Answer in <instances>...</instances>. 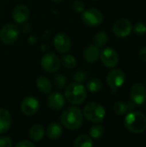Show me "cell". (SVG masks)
Wrapping results in <instances>:
<instances>
[{"mask_svg":"<svg viewBox=\"0 0 146 147\" xmlns=\"http://www.w3.org/2000/svg\"><path fill=\"white\" fill-rule=\"evenodd\" d=\"M66 84H67V80H66V78L65 76L57 75L54 77V84L57 88L62 89L66 85Z\"/></svg>","mask_w":146,"mask_h":147,"instance_id":"obj_27","label":"cell"},{"mask_svg":"<svg viewBox=\"0 0 146 147\" xmlns=\"http://www.w3.org/2000/svg\"><path fill=\"white\" fill-rule=\"evenodd\" d=\"M89 136L93 139H100L101 137H102L103 134H104V128L101 125H96V126H93L89 131Z\"/></svg>","mask_w":146,"mask_h":147,"instance_id":"obj_26","label":"cell"},{"mask_svg":"<svg viewBox=\"0 0 146 147\" xmlns=\"http://www.w3.org/2000/svg\"><path fill=\"white\" fill-rule=\"evenodd\" d=\"M87 88L91 93H98L102 88V83L98 78H93L88 82Z\"/></svg>","mask_w":146,"mask_h":147,"instance_id":"obj_24","label":"cell"},{"mask_svg":"<svg viewBox=\"0 0 146 147\" xmlns=\"http://www.w3.org/2000/svg\"><path fill=\"white\" fill-rule=\"evenodd\" d=\"M12 146V140L9 136H3L0 138V147H11Z\"/></svg>","mask_w":146,"mask_h":147,"instance_id":"obj_29","label":"cell"},{"mask_svg":"<svg viewBox=\"0 0 146 147\" xmlns=\"http://www.w3.org/2000/svg\"><path fill=\"white\" fill-rule=\"evenodd\" d=\"M45 134V130L43 126L40 125V124H36L34 125L30 130H29V136L31 138V140L34 142H39L40 141Z\"/></svg>","mask_w":146,"mask_h":147,"instance_id":"obj_20","label":"cell"},{"mask_svg":"<svg viewBox=\"0 0 146 147\" xmlns=\"http://www.w3.org/2000/svg\"><path fill=\"white\" fill-rule=\"evenodd\" d=\"M12 17L17 23H23L27 22L29 17V9L25 5H17L12 11Z\"/></svg>","mask_w":146,"mask_h":147,"instance_id":"obj_14","label":"cell"},{"mask_svg":"<svg viewBox=\"0 0 146 147\" xmlns=\"http://www.w3.org/2000/svg\"><path fill=\"white\" fill-rule=\"evenodd\" d=\"M40 65L46 71L55 72L59 69L61 65V60L54 53H46L42 57Z\"/></svg>","mask_w":146,"mask_h":147,"instance_id":"obj_7","label":"cell"},{"mask_svg":"<svg viewBox=\"0 0 146 147\" xmlns=\"http://www.w3.org/2000/svg\"><path fill=\"white\" fill-rule=\"evenodd\" d=\"M131 98L134 104L142 105L146 101V89L141 84H135L131 89Z\"/></svg>","mask_w":146,"mask_h":147,"instance_id":"obj_13","label":"cell"},{"mask_svg":"<svg viewBox=\"0 0 146 147\" xmlns=\"http://www.w3.org/2000/svg\"><path fill=\"white\" fill-rule=\"evenodd\" d=\"M62 133H63L62 127L58 122H52L47 127L46 131V136L52 140L59 139L62 135Z\"/></svg>","mask_w":146,"mask_h":147,"instance_id":"obj_18","label":"cell"},{"mask_svg":"<svg viewBox=\"0 0 146 147\" xmlns=\"http://www.w3.org/2000/svg\"><path fill=\"white\" fill-rule=\"evenodd\" d=\"M125 73L120 69H114L111 71H109L107 76V82L108 85L114 90L121 87L125 83Z\"/></svg>","mask_w":146,"mask_h":147,"instance_id":"obj_10","label":"cell"},{"mask_svg":"<svg viewBox=\"0 0 146 147\" xmlns=\"http://www.w3.org/2000/svg\"><path fill=\"white\" fill-rule=\"evenodd\" d=\"M82 21L88 26H98L103 21V15L98 9L90 8L83 11Z\"/></svg>","mask_w":146,"mask_h":147,"instance_id":"obj_6","label":"cell"},{"mask_svg":"<svg viewBox=\"0 0 146 147\" xmlns=\"http://www.w3.org/2000/svg\"><path fill=\"white\" fill-rule=\"evenodd\" d=\"M83 115L88 121L94 123H99L104 120L106 110L101 103L90 102L84 107Z\"/></svg>","mask_w":146,"mask_h":147,"instance_id":"obj_4","label":"cell"},{"mask_svg":"<svg viewBox=\"0 0 146 147\" xmlns=\"http://www.w3.org/2000/svg\"><path fill=\"white\" fill-rule=\"evenodd\" d=\"M40 103L38 100L34 96H27L25 97L21 104L22 112L27 116H32L35 115L39 109Z\"/></svg>","mask_w":146,"mask_h":147,"instance_id":"obj_11","label":"cell"},{"mask_svg":"<svg viewBox=\"0 0 146 147\" xmlns=\"http://www.w3.org/2000/svg\"><path fill=\"white\" fill-rule=\"evenodd\" d=\"M52 1H54V2H57V3H59V2H62L63 0H52Z\"/></svg>","mask_w":146,"mask_h":147,"instance_id":"obj_34","label":"cell"},{"mask_svg":"<svg viewBox=\"0 0 146 147\" xmlns=\"http://www.w3.org/2000/svg\"><path fill=\"white\" fill-rule=\"evenodd\" d=\"M73 9L77 12H83L84 10V3L80 0H77L73 3Z\"/></svg>","mask_w":146,"mask_h":147,"instance_id":"obj_31","label":"cell"},{"mask_svg":"<svg viewBox=\"0 0 146 147\" xmlns=\"http://www.w3.org/2000/svg\"><path fill=\"white\" fill-rule=\"evenodd\" d=\"M134 32L136 34L138 35H143L146 33V25L144 22H137L134 26V28H133Z\"/></svg>","mask_w":146,"mask_h":147,"instance_id":"obj_28","label":"cell"},{"mask_svg":"<svg viewBox=\"0 0 146 147\" xmlns=\"http://www.w3.org/2000/svg\"><path fill=\"white\" fill-rule=\"evenodd\" d=\"M60 121L65 128L70 130H77L83 125V115L78 108L69 107L62 113Z\"/></svg>","mask_w":146,"mask_h":147,"instance_id":"obj_1","label":"cell"},{"mask_svg":"<svg viewBox=\"0 0 146 147\" xmlns=\"http://www.w3.org/2000/svg\"><path fill=\"white\" fill-rule=\"evenodd\" d=\"M100 58L102 64L108 68H114L119 63V55L114 49L108 47L100 52Z\"/></svg>","mask_w":146,"mask_h":147,"instance_id":"obj_8","label":"cell"},{"mask_svg":"<svg viewBox=\"0 0 146 147\" xmlns=\"http://www.w3.org/2000/svg\"><path fill=\"white\" fill-rule=\"evenodd\" d=\"M134 103H131V102H117L114 104L113 109L114 112L117 115H124L125 114H126L128 111H131L133 109Z\"/></svg>","mask_w":146,"mask_h":147,"instance_id":"obj_19","label":"cell"},{"mask_svg":"<svg viewBox=\"0 0 146 147\" xmlns=\"http://www.w3.org/2000/svg\"><path fill=\"white\" fill-rule=\"evenodd\" d=\"M84 59L89 63H95L100 57V50L95 45H89L83 52Z\"/></svg>","mask_w":146,"mask_h":147,"instance_id":"obj_17","label":"cell"},{"mask_svg":"<svg viewBox=\"0 0 146 147\" xmlns=\"http://www.w3.org/2000/svg\"><path fill=\"white\" fill-rule=\"evenodd\" d=\"M61 62L63 64V65L66 68H74L76 66V59L74 58V56L71 55V54H65L63 55L61 57Z\"/></svg>","mask_w":146,"mask_h":147,"instance_id":"obj_25","label":"cell"},{"mask_svg":"<svg viewBox=\"0 0 146 147\" xmlns=\"http://www.w3.org/2000/svg\"><path fill=\"white\" fill-rule=\"evenodd\" d=\"M16 147H34V143H32L31 141H28V140H22L19 143L16 144Z\"/></svg>","mask_w":146,"mask_h":147,"instance_id":"obj_32","label":"cell"},{"mask_svg":"<svg viewBox=\"0 0 146 147\" xmlns=\"http://www.w3.org/2000/svg\"><path fill=\"white\" fill-rule=\"evenodd\" d=\"M12 117L9 112L4 109H0V134L6 133L11 125Z\"/></svg>","mask_w":146,"mask_h":147,"instance_id":"obj_16","label":"cell"},{"mask_svg":"<svg viewBox=\"0 0 146 147\" xmlns=\"http://www.w3.org/2000/svg\"><path fill=\"white\" fill-rule=\"evenodd\" d=\"M19 28L13 23H8L4 25L0 30V40L4 44L10 45L16 41L19 37Z\"/></svg>","mask_w":146,"mask_h":147,"instance_id":"obj_5","label":"cell"},{"mask_svg":"<svg viewBox=\"0 0 146 147\" xmlns=\"http://www.w3.org/2000/svg\"><path fill=\"white\" fill-rule=\"evenodd\" d=\"M113 31L117 37L125 38L133 31V24L128 19H120L114 24Z\"/></svg>","mask_w":146,"mask_h":147,"instance_id":"obj_9","label":"cell"},{"mask_svg":"<svg viewBox=\"0 0 146 147\" xmlns=\"http://www.w3.org/2000/svg\"><path fill=\"white\" fill-rule=\"evenodd\" d=\"M108 42V34L104 31H100L96 34L94 37V45L97 47H104Z\"/></svg>","mask_w":146,"mask_h":147,"instance_id":"obj_23","label":"cell"},{"mask_svg":"<svg viewBox=\"0 0 146 147\" xmlns=\"http://www.w3.org/2000/svg\"><path fill=\"white\" fill-rule=\"evenodd\" d=\"M86 78H87V74H86L84 71H81L76 72V73L74 74V76H73L74 80H75L76 82H77V83H82V82H83V81L86 79Z\"/></svg>","mask_w":146,"mask_h":147,"instance_id":"obj_30","label":"cell"},{"mask_svg":"<svg viewBox=\"0 0 146 147\" xmlns=\"http://www.w3.org/2000/svg\"><path fill=\"white\" fill-rule=\"evenodd\" d=\"M49 107L53 110H60L65 106V98L62 94L59 92H52L47 98Z\"/></svg>","mask_w":146,"mask_h":147,"instance_id":"obj_15","label":"cell"},{"mask_svg":"<svg viewBox=\"0 0 146 147\" xmlns=\"http://www.w3.org/2000/svg\"><path fill=\"white\" fill-rule=\"evenodd\" d=\"M139 57H140V59L143 61L146 62V47H143L140 50V52H139Z\"/></svg>","mask_w":146,"mask_h":147,"instance_id":"obj_33","label":"cell"},{"mask_svg":"<svg viewBox=\"0 0 146 147\" xmlns=\"http://www.w3.org/2000/svg\"><path fill=\"white\" fill-rule=\"evenodd\" d=\"M125 127L133 134H141L146 130V116L140 112H130L125 118Z\"/></svg>","mask_w":146,"mask_h":147,"instance_id":"obj_2","label":"cell"},{"mask_svg":"<svg viewBox=\"0 0 146 147\" xmlns=\"http://www.w3.org/2000/svg\"><path fill=\"white\" fill-rule=\"evenodd\" d=\"M55 48L59 53H66L71 49V41L70 37L65 33H59L55 35L53 40Z\"/></svg>","mask_w":146,"mask_h":147,"instance_id":"obj_12","label":"cell"},{"mask_svg":"<svg viewBox=\"0 0 146 147\" xmlns=\"http://www.w3.org/2000/svg\"><path fill=\"white\" fill-rule=\"evenodd\" d=\"M67 101L73 105H79L83 103L86 98V89L80 83L75 82L68 85L65 92Z\"/></svg>","mask_w":146,"mask_h":147,"instance_id":"obj_3","label":"cell"},{"mask_svg":"<svg viewBox=\"0 0 146 147\" xmlns=\"http://www.w3.org/2000/svg\"><path fill=\"white\" fill-rule=\"evenodd\" d=\"M75 147H92L93 141L90 136L88 135H80L74 141Z\"/></svg>","mask_w":146,"mask_h":147,"instance_id":"obj_22","label":"cell"},{"mask_svg":"<svg viewBox=\"0 0 146 147\" xmlns=\"http://www.w3.org/2000/svg\"><path fill=\"white\" fill-rule=\"evenodd\" d=\"M36 85L38 89L44 94H49L52 90V84L49 79L46 77L40 76L36 80Z\"/></svg>","mask_w":146,"mask_h":147,"instance_id":"obj_21","label":"cell"}]
</instances>
